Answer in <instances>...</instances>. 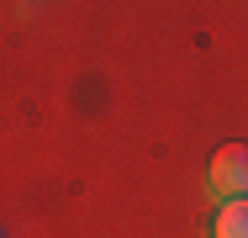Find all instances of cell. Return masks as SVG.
Returning a JSON list of instances; mask_svg holds the SVG:
<instances>
[{
    "instance_id": "obj_1",
    "label": "cell",
    "mask_w": 248,
    "mask_h": 238,
    "mask_svg": "<svg viewBox=\"0 0 248 238\" xmlns=\"http://www.w3.org/2000/svg\"><path fill=\"white\" fill-rule=\"evenodd\" d=\"M206 180H211V196H217V201L248 196V143H222V148L211 153Z\"/></svg>"
},
{
    "instance_id": "obj_3",
    "label": "cell",
    "mask_w": 248,
    "mask_h": 238,
    "mask_svg": "<svg viewBox=\"0 0 248 238\" xmlns=\"http://www.w3.org/2000/svg\"><path fill=\"white\" fill-rule=\"evenodd\" d=\"M0 238H5V233H0Z\"/></svg>"
},
{
    "instance_id": "obj_2",
    "label": "cell",
    "mask_w": 248,
    "mask_h": 238,
    "mask_svg": "<svg viewBox=\"0 0 248 238\" xmlns=\"http://www.w3.org/2000/svg\"><path fill=\"white\" fill-rule=\"evenodd\" d=\"M211 238H248V196L217 201V217H211Z\"/></svg>"
}]
</instances>
